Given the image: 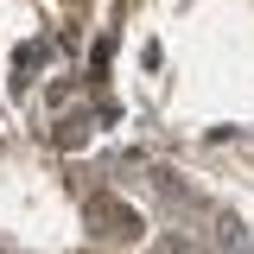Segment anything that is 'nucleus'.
Masks as SVG:
<instances>
[{
	"mask_svg": "<svg viewBox=\"0 0 254 254\" xmlns=\"http://www.w3.org/2000/svg\"><path fill=\"white\" fill-rule=\"evenodd\" d=\"M89 222H102L95 235H140V216L121 210V203H108V197H95V203H89Z\"/></svg>",
	"mask_w": 254,
	"mask_h": 254,
	"instance_id": "obj_1",
	"label": "nucleus"
},
{
	"mask_svg": "<svg viewBox=\"0 0 254 254\" xmlns=\"http://www.w3.org/2000/svg\"><path fill=\"white\" fill-rule=\"evenodd\" d=\"M235 254H254V235H242V242H235Z\"/></svg>",
	"mask_w": 254,
	"mask_h": 254,
	"instance_id": "obj_2",
	"label": "nucleus"
}]
</instances>
